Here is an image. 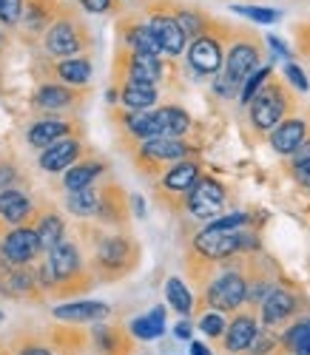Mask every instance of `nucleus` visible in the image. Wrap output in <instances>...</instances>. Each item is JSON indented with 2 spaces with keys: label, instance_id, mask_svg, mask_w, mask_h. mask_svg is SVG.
<instances>
[{
  "label": "nucleus",
  "instance_id": "obj_1",
  "mask_svg": "<svg viewBox=\"0 0 310 355\" xmlns=\"http://www.w3.org/2000/svg\"><path fill=\"white\" fill-rule=\"evenodd\" d=\"M262 60V54H259V46L251 43V40H236L228 54H225V71L222 77L216 80V92H220L222 97H234L236 92H242V85L245 80L251 77Z\"/></svg>",
  "mask_w": 310,
  "mask_h": 355
},
{
  "label": "nucleus",
  "instance_id": "obj_2",
  "mask_svg": "<svg viewBox=\"0 0 310 355\" xmlns=\"http://www.w3.org/2000/svg\"><path fill=\"white\" fill-rule=\"evenodd\" d=\"M288 108H291L288 92L282 85L268 83L262 92L254 97V103H251V123H254L256 131L268 134V131H273L279 123H282V116H285Z\"/></svg>",
  "mask_w": 310,
  "mask_h": 355
},
{
  "label": "nucleus",
  "instance_id": "obj_3",
  "mask_svg": "<svg viewBox=\"0 0 310 355\" xmlns=\"http://www.w3.org/2000/svg\"><path fill=\"white\" fill-rule=\"evenodd\" d=\"M225 199H228L225 185L220 180H213V176H202L188 193V214L197 219H213L225 208Z\"/></svg>",
  "mask_w": 310,
  "mask_h": 355
},
{
  "label": "nucleus",
  "instance_id": "obj_4",
  "mask_svg": "<svg viewBox=\"0 0 310 355\" xmlns=\"http://www.w3.org/2000/svg\"><path fill=\"white\" fill-rule=\"evenodd\" d=\"M194 250L208 261L231 259L234 253L242 250V230H216L208 225L202 233H197Z\"/></svg>",
  "mask_w": 310,
  "mask_h": 355
},
{
  "label": "nucleus",
  "instance_id": "obj_5",
  "mask_svg": "<svg viewBox=\"0 0 310 355\" xmlns=\"http://www.w3.org/2000/svg\"><path fill=\"white\" fill-rule=\"evenodd\" d=\"M247 299V279L239 270H225L208 287V304L213 310H236Z\"/></svg>",
  "mask_w": 310,
  "mask_h": 355
},
{
  "label": "nucleus",
  "instance_id": "obj_6",
  "mask_svg": "<svg viewBox=\"0 0 310 355\" xmlns=\"http://www.w3.org/2000/svg\"><path fill=\"white\" fill-rule=\"evenodd\" d=\"M188 63L199 71V74H220L225 69V54H222V43L216 35H202L191 43L188 49Z\"/></svg>",
  "mask_w": 310,
  "mask_h": 355
},
{
  "label": "nucleus",
  "instance_id": "obj_7",
  "mask_svg": "<svg viewBox=\"0 0 310 355\" xmlns=\"http://www.w3.org/2000/svg\"><path fill=\"white\" fill-rule=\"evenodd\" d=\"M148 26H151L154 37H157L163 54H168V57L182 54L185 40H188V37H185V32L179 28V23H177L174 15H168V12H154L151 20H148Z\"/></svg>",
  "mask_w": 310,
  "mask_h": 355
},
{
  "label": "nucleus",
  "instance_id": "obj_8",
  "mask_svg": "<svg viewBox=\"0 0 310 355\" xmlns=\"http://www.w3.org/2000/svg\"><path fill=\"white\" fill-rule=\"evenodd\" d=\"M307 139V123L302 116H293V120H282L273 131H270V148L282 157H293L299 148Z\"/></svg>",
  "mask_w": 310,
  "mask_h": 355
},
{
  "label": "nucleus",
  "instance_id": "obj_9",
  "mask_svg": "<svg viewBox=\"0 0 310 355\" xmlns=\"http://www.w3.org/2000/svg\"><path fill=\"white\" fill-rule=\"evenodd\" d=\"M3 248L9 253L12 261L17 264H26V261H32L38 253H40V239H38V230H28V227H15L6 239H3Z\"/></svg>",
  "mask_w": 310,
  "mask_h": 355
},
{
  "label": "nucleus",
  "instance_id": "obj_10",
  "mask_svg": "<svg viewBox=\"0 0 310 355\" xmlns=\"http://www.w3.org/2000/svg\"><path fill=\"white\" fill-rule=\"evenodd\" d=\"M191 154V148L185 145V142H179V139H168V137H157V139H148V142H142V157L148 159V162H182L185 157Z\"/></svg>",
  "mask_w": 310,
  "mask_h": 355
},
{
  "label": "nucleus",
  "instance_id": "obj_11",
  "mask_svg": "<svg viewBox=\"0 0 310 355\" xmlns=\"http://www.w3.org/2000/svg\"><path fill=\"white\" fill-rule=\"evenodd\" d=\"M77 157H80V142L77 139H63V142L49 145L46 151L40 154V168L49 171V173H57V171L74 168Z\"/></svg>",
  "mask_w": 310,
  "mask_h": 355
},
{
  "label": "nucleus",
  "instance_id": "obj_12",
  "mask_svg": "<svg viewBox=\"0 0 310 355\" xmlns=\"http://www.w3.org/2000/svg\"><path fill=\"white\" fill-rule=\"evenodd\" d=\"M83 37H80V32H77V26L74 23H57L51 32L46 35V49L51 51V54H57V57H72L74 51H80L83 49Z\"/></svg>",
  "mask_w": 310,
  "mask_h": 355
},
{
  "label": "nucleus",
  "instance_id": "obj_13",
  "mask_svg": "<svg viewBox=\"0 0 310 355\" xmlns=\"http://www.w3.org/2000/svg\"><path fill=\"white\" fill-rule=\"evenodd\" d=\"M126 69H129V83L157 85V83L163 80V63H160V57H154V54L131 51Z\"/></svg>",
  "mask_w": 310,
  "mask_h": 355
},
{
  "label": "nucleus",
  "instance_id": "obj_14",
  "mask_svg": "<svg viewBox=\"0 0 310 355\" xmlns=\"http://www.w3.org/2000/svg\"><path fill=\"white\" fill-rule=\"evenodd\" d=\"M259 336V324L254 315H236L231 321V327L225 330V349L228 352H242V349H251V344Z\"/></svg>",
  "mask_w": 310,
  "mask_h": 355
},
{
  "label": "nucleus",
  "instance_id": "obj_15",
  "mask_svg": "<svg viewBox=\"0 0 310 355\" xmlns=\"http://www.w3.org/2000/svg\"><path fill=\"white\" fill-rule=\"evenodd\" d=\"M154 123H157V134L168 139H179L182 134L191 131V116L177 105H165L154 111Z\"/></svg>",
  "mask_w": 310,
  "mask_h": 355
},
{
  "label": "nucleus",
  "instance_id": "obj_16",
  "mask_svg": "<svg viewBox=\"0 0 310 355\" xmlns=\"http://www.w3.org/2000/svg\"><path fill=\"white\" fill-rule=\"evenodd\" d=\"M296 313V299H293V293L282 290V287H276L268 299L262 302V321L265 324H282L285 318H291Z\"/></svg>",
  "mask_w": 310,
  "mask_h": 355
},
{
  "label": "nucleus",
  "instance_id": "obj_17",
  "mask_svg": "<svg viewBox=\"0 0 310 355\" xmlns=\"http://www.w3.org/2000/svg\"><path fill=\"white\" fill-rule=\"evenodd\" d=\"M202 180L199 176V165L197 162H177L165 176H163V188L168 193H191L194 185Z\"/></svg>",
  "mask_w": 310,
  "mask_h": 355
},
{
  "label": "nucleus",
  "instance_id": "obj_18",
  "mask_svg": "<svg viewBox=\"0 0 310 355\" xmlns=\"http://www.w3.org/2000/svg\"><path fill=\"white\" fill-rule=\"evenodd\" d=\"M108 313L111 310L103 302H72L54 307V318L60 321H103Z\"/></svg>",
  "mask_w": 310,
  "mask_h": 355
},
{
  "label": "nucleus",
  "instance_id": "obj_19",
  "mask_svg": "<svg viewBox=\"0 0 310 355\" xmlns=\"http://www.w3.org/2000/svg\"><path fill=\"white\" fill-rule=\"evenodd\" d=\"M120 100L131 114H142V111H151V105H157V88L140 85V83H126L122 85Z\"/></svg>",
  "mask_w": 310,
  "mask_h": 355
},
{
  "label": "nucleus",
  "instance_id": "obj_20",
  "mask_svg": "<svg viewBox=\"0 0 310 355\" xmlns=\"http://www.w3.org/2000/svg\"><path fill=\"white\" fill-rule=\"evenodd\" d=\"M49 264H51V270L57 279H72L77 270H80V253L72 242H60L51 256H49Z\"/></svg>",
  "mask_w": 310,
  "mask_h": 355
},
{
  "label": "nucleus",
  "instance_id": "obj_21",
  "mask_svg": "<svg viewBox=\"0 0 310 355\" xmlns=\"http://www.w3.org/2000/svg\"><path fill=\"white\" fill-rule=\"evenodd\" d=\"M131 242L129 239H122V236H114V239H106L100 245V264L103 268H126V264L131 261Z\"/></svg>",
  "mask_w": 310,
  "mask_h": 355
},
{
  "label": "nucleus",
  "instance_id": "obj_22",
  "mask_svg": "<svg viewBox=\"0 0 310 355\" xmlns=\"http://www.w3.org/2000/svg\"><path fill=\"white\" fill-rule=\"evenodd\" d=\"M28 196L20 191H0V216L9 225H20L28 216Z\"/></svg>",
  "mask_w": 310,
  "mask_h": 355
},
{
  "label": "nucleus",
  "instance_id": "obj_23",
  "mask_svg": "<svg viewBox=\"0 0 310 355\" xmlns=\"http://www.w3.org/2000/svg\"><path fill=\"white\" fill-rule=\"evenodd\" d=\"M131 333L142 341H154L165 333V310L163 307H154L148 315H140L131 321Z\"/></svg>",
  "mask_w": 310,
  "mask_h": 355
},
{
  "label": "nucleus",
  "instance_id": "obj_24",
  "mask_svg": "<svg viewBox=\"0 0 310 355\" xmlns=\"http://www.w3.org/2000/svg\"><path fill=\"white\" fill-rule=\"evenodd\" d=\"M66 131H69V123L43 120V123H38L32 131H28V142H32L35 148H49V145H54L60 137H66Z\"/></svg>",
  "mask_w": 310,
  "mask_h": 355
},
{
  "label": "nucleus",
  "instance_id": "obj_25",
  "mask_svg": "<svg viewBox=\"0 0 310 355\" xmlns=\"http://www.w3.org/2000/svg\"><path fill=\"white\" fill-rule=\"evenodd\" d=\"M126 40H129V46H131L134 51H140V54H154V57L163 54L157 37H154V32H151V26H145V23L131 26L129 32H126Z\"/></svg>",
  "mask_w": 310,
  "mask_h": 355
},
{
  "label": "nucleus",
  "instance_id": "obj_26",
  "mask_svg": "<svg viewBox=\"0 0 310 355\" xmlns=\"http://www.w3.org/2000/svg\"><path fill=\"white\" fill-rule=\"evenodd\" d=\"M57 74L63 83H72V85H85L91 80V63L85 57H72V60H60L57 63Z\"/></svg>",
  "mask_w": 310,
  "mask_h": 355
},
{
  "label": "nucleus",
  "instance_id": "obj_27",
  "mask_svg": "<svg viewBox=\"0 0 310 355\" xmlns=\"http://www.w3.org/2000/svg\"><path fill=\"white\" fill-rule=\"evenodd\" d=\"M165 295H168V304H171L179 315H188V313L194 310V295H191L188 287H185L182 279L171 276V279L165 282Z\"/></svg>",
  "mask_w": 310,
  "mask_h": 355
},
{
  "label": "nucleus",
  "instance_id": "obj_28",
  "mask_svg": "<svg viewBox=\"0 0 310 355\" xmlns=\"http://www.w3.org/2000/svg\"><path fill=\"white\" fill-rule=\"evenodd\" d=\"M35 103H38V108H69L74 103V92L66 85H43Z\"/></svg>",
  "mask_w": 310,
  "mask_h": 355
},
{
  "label": "nucleus",
  "instance_id": "obj_29",
  "mask_svg": "<svg viewBox=\"0 0 310 355\" xmlns=\"http://www.w3.org/2000/svg\"><path fill=\"white\" fill-rule=\"evenodd\" d=\"M100 171H103V162H83V165L69 168V173H66V188H69V193L83 191V188H91V180H95Z\"/></svg>",
  "mask_w": 310,
  "mask_h": 355
},
{
  "label": "nucleus",
  "instance_id": "obj_30",
  "mask_svg": "<svg viewBox=\"0 0 310 355\" xmlns=\"http://www.w3.org/2000/svg\"><path fill=\"white\" fill-rule=\"evenodd\" d=\"M100 193L95 188H83V191H74L69 196V211L77 214V216H91L100 211Z\"/></svg>",
  "mask_w": 310,
  "mask_h": 355
},
{
  "label": "nucleus",
  "instance_id": "obj_31",
  "mask_svg": "<svg viewBox=\"0 0 310 355\" xmlns=\"http://www.w3.org/2000/svg\"><path fill=\"white\" fill-rule=\"evenodd\" d=\"M38 239L46 250H54L60 242H63V219L60 216H43L40 225H38Z\"/></svg>",
  "mask_w": 310,
  "mask_h": 355
},
{
  "label": "nucleus",
  "instance_id": "obj_32",
  "mask_svg": "<svg viewBox=\"0 0 310 355\" xmlns=\"http://www.w3.org/2000/svg\"><path fill=\"white\" fill-rule=\"evenodd\" d=\"M285 347H288L293 355H304V352H310V318L296 321L293 327L285 333Z\"/></svg>",
  "mask_w": 310,
  "mask_h": 355
},
{
  "label": "nucleus",
  "instance_id": "obj_33",
  "mask_svg": "<svg viewBox=\"0 0 310 355\" xmlns=\"http://www.w3.org/2000/svg\"><path fill=\"white\" fill-rule=\"evenodd\" d=\"M268 77H270V69L268 66H262V69H256L251 77L245 80V85H242V92H239V100H242V105H251L254 103V97L262 92V88L268 85Z\"/></svg>",
  "mask_w": 310,
  "mask_h": 355
},
{
  "label": "nucleus",
  "instance_id": "obj_34",
  "mask_svg": "<svg viewBox=\"0 0 310 355\" xmlns=\"http://www.w3.org/2000/svg\"><path fill=\"white\" fill-rule=\"evenodd\" d=\"M291 171L299 185L310 188V139H304V145L291 157Z\"/></svg>",
  "mask_w": 310,
  "mask_h": 355
},
{
  "label": "nucleus",
  "instance_id": "obj_35",
  "mask_svg": "<svg viewBox=\"0 0 310 355\" xmlns=\"http://www.w3.org/2000/svg\"><path fill=\"white\" fill-rule=\"evenodd\" d=\"M177 23H179V28H182V32H185V37H202L205 32H202V28H205V20L197 15V12H188V9H179L177 15Z\"/></svg>",
  "mask_w": 310,
  "mask_h": 355
},
{
  "label": "nucleus",
  "instance_id": "obj_36",
  "mask_svg": "<svg viewBox=\"0 0 310 355\" xmlns=\"http://www.w3.org/2000/svg\"><path fill=\"white\" fill-rule=\"evenodd\" d=\"M236 15H245L247 20L254 23H276L279 20V12L276 9H265V6H234Z\"/></svg>",
  "mask_w": 310,
  "mask_h": 355
},
{
  "label": "nucleus",
  "instance_id": "obj_37",
  "mask_svg": "<svg viewBox=\"0 0 310 355\" xmlns=\"http://www.w3.org/2000/svg\"><path fill=\"white\" fill-rule=\"evenodd\" d=\"M199 330L205 333V336H211V338H220V336H225V318L220 315V313H205L202 318H199Z\"/></svg>",
  "mask_w": 310,
  "mask_h": 355
},
{
  "label": "nucleus",
  "instance_id": "obj_38",
  "mask_svg": "<svg viewBox=\"0 0 310 355\" xmlns=\"http://www.w3.org/2000/svg\"><path fill=\"white\" fill-rule=\"evenodd\" d=\"M245 222H247L245 214H228V216L213 219L211 227H216V230H239V227H245Z\"/></svg>",
  "mask_w": 310,
  "mask_h": 355
},
{
  "label": "nucleus",
  "instance_id": "obj_39",
  "mask_svg": "<svg viewBox=\"0 0 310 355\" xmlns=\"http://www.w3.org/2000/svg\"><path fill=\"white\" fill-rule=\"evenodd\" d=\"M20 12H23L20 0H0V20L3 23H17Z\"/></svg>",
  "mask_w": 310,
  "mask_h": 355
},
{
  "label": "nucleus",
  "instance_id": "obj_40",
  "mask_svg": "<svg viewBox=\"0 0 310 355\" xmlns=\"http://www.w3.org/2000/svg\"><path fill=\"white\" fill-rule=\"evenodd\" d=\"M276 347V338L270 336V333H265V330H259V336H256V341L251 344V355H268L270 349Z\"/></svg>",
  "mask_w": 310,
  "mask_h": 355
},
{
  "label": "nucleus",
  "instance_id": "obj_41",
  "mask_svg": "<svg viewBox=\"0 0 310 355\" xmlns=\"http://www.w3.org/2000/svg\"><path fill=\"white\" fill-rule=\"evenodd\" d=\"M285 77L291 80L293 88H299V92H307V85H310V83H307V77H304V71H302L299 66L288 63V66H285Z\"/></svg>",
  "mask_w": 310,
  "mask_h": 355
},
{
  "label": "nucleus",
  "instance_id": "obj_42",
  "mask_svg": "<svg viewBox=\"0 0 310 355\" xmlns=\"http://www.w3.org/2000/svg\"><path fill=\"white\" fill-rule=\"evenodd\" d=\"M80 3H83L88 12H95V15L108 12V9H111V0H80Z\"/></svg>",
  "mask_w": 310,
  "mask_h": 355
},
{
  "label": "nucleus",
  "instance_id": "obj_43",
  "mask_svg": "<svg viewBox=\"0 0 310 355\" xmlns=\"http://www.w3.org/2000/svg\"><path fill=\"white\" fill-rule=\"evenodd\" d=\"M12 182H15V168L0 165V191H9Z\"/></svg>",
  "mask_w": 310,
  "mask_h": 355
},
{
  "label": "nucleus",
  "instance_id": "obj_44",
  "mask_svg": "<svg viewBox=\"0 0 310 355\" xmlns=\"http://www.w3.org/2000/svg\"><path fill=\"white\" fill-rule=\"evenodd\" d=\"M191 333H194V327H191L188 321H179L177 327H174V336H177L179 341H188V338H191Z\"/></svg>",
  "mask_w": 310,
  "mask_h": 355
},
{
  "label": "nucleus",
  "instance_id": "obj_45",
  "mask_svg": "<svg viewBox=\"0 0 310 355\" xmlns=\"http://www.w3.org/2000/svg\"><path fill=\"white\" fill-rule=\"evenodd\" d=\"M268 43L273 46V51H279L282 57H288V60H291V51H288V46H285L282 40H279V37H273V35H270V37H268Z\"/></svg>",
  "mask_w": 310,
  "mask_h": 355
},
{
  "label": "nucleus",
  "instance_id": "obj_46",
  "mask_svg": "<svg viewBox=\"0 0 310 355\" xmlns=\"http://www.w3.org/2000/svg\"><path fill=\"white\" fill-rule=\"evenodd\" d=\"M9 253H6V248H3V242H0V276H6L9 273Z\"/></svg>",
  "mask_w": 310,
  "mask_h": 355
},
{
  "label": "nucleus",
  "instance_id": "obj_47",
  "mask_svg": "<svg viewBox=\"0 0 310 355\" xmlns=\"http://www.w3.org/2000/svg\"><path fill=\"white\" fill-rule=\"evenodd\" d=\"M191 355H213L202 341H191Z\"/></svg>",
  "mask_w": 310,
  "mask_h": 355
},
{
  "label": "nucleus",
  "instance_id": "obj_48",
  "mask_svg": "<svg viewBox=\"0 0 310 355\" xmlns=\"http://www.w3.org/2000/svg\"><path fill=\"white\" fill-rule=\"evenodd\" d=\"M20 355H51L49 349H43V347H26Z\"/></svg>",
  "mask_w": 310,
  "mask_h": 355
},
{
  "label": "nucleus",
  "instance_id": "obj_49",
  "mask_svg": "<svg viewBox=\"0 0 310 355\" xmlns=\"http://www.w3.org/2000/svg\"><path fill=\"white\" fill-rule=\"evenodd\" d=\"M134 211H137V214H140V216H142V214H145V205H142V199H134Z\"/></svg>",
  "mask_w": 310,
  "mask_h": 355
},
{
  "label": "nucleus",
  "instance_id": "obj_50",
  "mask_svg": "<svg viewBox=\"0 0 310 355\" xmlns=\"http://www.w3.org/2000/svg\"><path fill=\"white\" fill-rule=\"evenodd\" d=\"M0 324H3V313H0Z\"/></svg>",
  "mask_w": 310,
  "mask_h": 355
},
{
  "label": "nucleus",
  "instance_id": "obj_51",
  "mask_svg": "<svg viewBox=\"0 0 310 355\" xmlns=\"http://www.w3.org/2000/svg\"><path fill=\"white\" fill-rule=\"evenodd\" d=\"M304 355H310V352H304Z\"/></svg>",
  "mask_w": 310,
  "mask_h": 355
},
{
  "label": "nucleus",
  "instance_id": "obj_52",
  "mask_svg": "<svg viewBox=\"0 0 310 355\" xmlns=\"http://www.w3.org/2000/svg\"><path fill=\"white\" fill-rule=\"evenodd\" d=\"M0 40H3V37H0Z\"/></svg>",
  "mask_w": 310,
  "mask_h": 355
}]
</instances>
